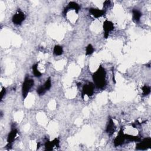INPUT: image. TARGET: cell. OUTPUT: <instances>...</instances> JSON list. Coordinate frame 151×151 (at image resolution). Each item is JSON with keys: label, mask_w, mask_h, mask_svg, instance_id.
Listing matches in <instances>:
<instances>
[{"label": "cell", "mask_w": 151, "mask_h": 151, "mask_svg": "<svg viewBox=\"0 0 151 151\" xmlns=\"http://www.w3.org/2000/svg\"><path fill=\"white\" fill-rule=\"evenodd\" d=\"M106 73L105 69L100 65L93 74V80L95 86L98 88H103L106 86Z\"/></svg>", "instance_id": "1"}, {"label": "cell", "mask_w": 151, "mask_h": 151, "mask_svg": "<svg viewBox=\"0 0 151 151\" xmlns=\"http://www.w3.org/2000/svg\"><path fill=\"white\" fill-rule=\"evenodd\" d=\"M34 84V80L29 78L28 76H26L22 86V94L24 99H25L27 97L29 90L32 87Z\"/></svg>", "instance_id": "2"}, {"label": "cell", "mask_w": 151, "mask_h": 151, "mask_svg": "<svg viewBox=\"0 0 151 151\" xmlns=\"http://www.w3.org/2000/svg\"><path fill=\"white\" fill-rule=\"evenodd\" d=\"M94 90V85L93 83L90 82L83 86L82 88V97L84 98L85 95L88 97L93 96Z\"/></svg>", "instance_id": "3"}, {"label": "cell", "mask_w": 151, "mask_h": 151, "mask_svg": "<svg viewBox=\"0 0 151 151\" xmlns=\"http://www.w3.org/2000/svg\"><path fill=\"white\" fill-rule=\"evenodd\" d=\"M151 146V138L146 137L142 141L136 144V149L137 150H146L150 148Z\"/></svg>", "instance_id": "4"}, {"label": "cell", "mask_w": 151, "mask_h": 151, "mask_svg": "<svg viewBox=\"0 0 151 151\" xmlns=\"http://www.w3.org/2000/svg\"><path fill=\"white\" fill-rule=\"evenodd\" d=\"M25 15L21 11H18L12 17V22L15 25H20L25 19Z\"/></svg>", "instance_id": "5"}, {"label": "cell", "mask_w": 151, "mask_h": 151, "mask_svg": "<svg viewBox=\"0 0 151 151\" xmlns=\"http://www.w3.org/2000/svg\"><path fill=\"white\" fill-rule=\"evenodd\" d=\"M103 29L104 31V36L105 38H107L109 32L110 31H111L112 30H113L114 29V25L112 22L108 21V20H106L104 21L103 24Z\"/></svg>", "instance_id": "6"}, {"label": "cell", "mask_w": 151, "mask_h": 151, "mask_svg": "<svg viewBox=\"0 0 151 151\" xmlns=\"http://www.w3.org/2000/svg\"><path fill=\"white\" fill-rule=\"evenodd\" d=\"M124 140H125V137H124V134L123 133V130L122 128H121L119 132L118 135L114 140V145L116 147L120 146L124 143Z\"/></svg>", "instance_id": "7"}, {"label": "cell", "mask_w": 151, "mask_h": 151, "mask_svg": "<svg viewBox=\"0 0 151 151\" xmlns=\"http://www.w3.org/2000/svg\"><path fill=\"white\" fill-rule=\"evenodd\" d=\"M60 140L58 138L54 139L52 141H47L45 143V150H52L54 147H58Z\"/></svg>", "instance_id": "8"}, {"label": "cell", "mask_w": 151, "mask_h": 151, "mask_svg": "<svg viewBox=\"0 0 151 151\" xmlns=\"http://www.w3.org/2000/svg\"><path fill=\"white\" fill-rule=\"evenodd\" d=\"M80 9V6L78 4H77L75 2L71 1V2H70L68 4V6H67L64 8V11H63V14H64V15H65V14L67 13L68 11H69L70 9H74V10H75V11L77 13H78Z\"/></svg>", "instance_id": "9"}, {"label": "cell", "mask_w": 151, "mask_h": 151, "mask_svg": "<svg viewBox=\"0 0 151 151\" xmlns=\"http://www.w3.org/2000/svg\"><path fill=\"white\" fill-rule=\"evenodd\" d=\"M115 129H116V127H115L114 123L112 119L110 118L108 122L107 125L106 126V132L108 133V134L109 136H111L115 132Z\"/></svg>", "instance_id": "10"}, {"label": "cell", "mask_w": 151, "mask_h": 151, "mask_svg": "<svg viewBox=\"0 0 151 151\" xmlns=\"http://www.w3.org/2000/svg\"><path fill=\"white\" fill-rule=\"evenodd\" d=\"M17 133H18V130L16 129H12L11 130V131L9 133V134L8 135V137H7L8 145L6 146H11V143L15 140V139L16 137V136L17 134Z\"/></svg>", "instance_id": "11"}, {"label": "cell", "mask_w": 151, "mask_h": 151, "mask_svg": "<svg viewBox=\"0 0 151 151\" xmlns=\"http://www.w3.org/2000/svg\"><path fill=\"white\" fill-rule=\"evenodd\" d=\"M89 12L95 18H99L102 17L105 14V11L97 9V8H90Z\"/></svg>", "instance_id": "12"}, {"label": "cell", "mask_w": 151, "mask_h": 151, "mask_svg": "<svg viewBox=\"0 0 151 151\" xmlns=\"http://www.w3.org/2000/svg\"><path fill=\"white\" fill-rule=\"evenodd\" d=\"M133 13V20L135 21L136 22H138L140 21V19L142 16V13L137 9H133L132 11Z\"/></svg>", "instance_id": "13"}, {"label": "cell", "mask_w": 151, "mask_h": 151, "mask_svg": "<svg viewBox=\"0 0 151 151\" xmlns=\"http://www.w3.org/2000/svg\"><path fill=\"white\" fill-rule=\"evenodd\" d=\"M125 139L128 140L129 141H133V142H140V138L137 136H133L130 134H124Z\"/></svg>", "instance_id": "14"}, {"label": "cell", "mask_w": 151, "mask_h": 151, "mask_svg": "<svg viewBox=\"0 0 151 151\" xmlns=\"http://www.w3.org/2000/svg\"><path fill=\"white\" fill-rule=\"evenodd\" d=\"M54 54L55 55H60L63 53V50L62 47L60 45H55L54 48Z\"/></svg>", "instance_id": "15"}, {"label": "cell", "mask_w": 151, "mask_h": 151, "mask_svg": "<svg viewBox=\"0 0 151 151\" xmlns=\"http://www.w3.org/2000/svg\"><path fill=\"white\" fill-rule=\"evenodd\" d=\"M38 64H35L34 65H32V71H33V73L34 74V76L37 77H40L41 76V73L40 72V71L38 70Z\"/></svg>", "instance_id": "16"}, {"label": "cell", "mask_w": 151, "mask_h": 151, "mask_svg": "<svg viewBox=\"0 0 151 151\" xmlns=\"http://www.w3.org/2000/svg\"><path fill=\"white\" fill-rule=\"evenodd\" d=\"M142 91H143V96H147L150 93V87L148 86L145 85L142 88Z\"/></svg>", "instance_id": "17"}, {"label": "cell", "mask_w": 151, "mask_h": 151, "mask_svg": "<svg viewBox=\"0 0 151 151\" xmlns=\"http://www.w3.org/2000/svg\"><path fill=\"white\" fill-rule=\"evenodd\" d=\"M94 48L92 46L91 44H88L87 47H86V54L87 55H91V54H93V52H94Z\"/></svg>", "instance_id": "18"}, {"label": "cell", "mask_w": 151, "mask_h": 151, "mask_svg": "<svg viewBox=\"0 0 151 151\" xmlns=\"http://www.w3.org/2000/svg\"><path fill=\"white\" fill-rule=\"evenodd\" d=\"M46 91V89L45 88V87H44V86H41L40 87H38L37 89V93H38V94L39 96H41L43 95Z\"/></svg>", "instance_id": "19"}, {"label": "cell", "mask_w": 151, "mask_h": 151, "mask_svg": "<svg viewBox=\"0 0 151 151\" xmlns=\"http://www.w3.org/2000/svg\"><path fill=\"white\" fill-rule=\"evenodd\" d=\"M44 87H45V88L46 89V90H48L50 89L51 87V78L49 77L46 81L45 82L44 84Z\"/></svg>", "instance_id": "20"}, {"label": "cell", "mask_w": 151, "mask_h": 151, "mask_svg": "<svg viewBox=\"0 0 151 151\" xmlns=\"http://www.w3.org/2000/svg\"><path fill=\"white\" fill-rule=\"evenodd\" d=\"M5 93H6V89L5 88H3L0 93V96H1V100H2L4 96L5 95Z\"/></svg>", "instance_id": "21"}, {"label": "cell", "mask_w": 151, "mask_h": 151, "mask_svg": "<svg viewBox=\"0 0 151 151\" xmlns=\"http://www.w3.org/2000/svg\"><path fill=\"white\" fill-rule=\"evenodd\" d=\"M110 3V1H104V3H103V6L105 7L106 6H108V5H109Z\"/></svg>", "instance_id": "22"}, {"label": "cell", "mask_w": 151, "mask_h": 151, "mask_svg": "<svg viewBox=\"0 0 151 151\" xmlns=\"http://www.w3.org/2000/svg\"><path fill=\"white\" fill-rule=\"evenodd\" d=\"M39 147H40V143H38L37 144V149H38Z\"/></svg>", "instance_id": "23"}]
</instances>
